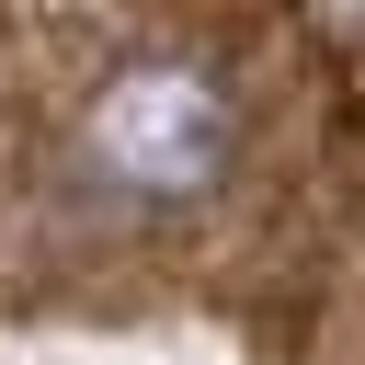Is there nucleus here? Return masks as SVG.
<instances>
[{"instance_id": "1", "label": "nucleus", "mask_w": 365, "mask_h": 365, "mask_svg": "<svg viewBox=\"0 0 365 365\" xmlns=\"http://www.w3.org/2000/svg\"><path fill=\"white\" fill-rule=\"evenodd\" d=\"M240 171H251V103L205 46H148L103 68L57 125V194L114 240L194 228L205 205L240 194Z\"/></svg>"}]
</instances>
